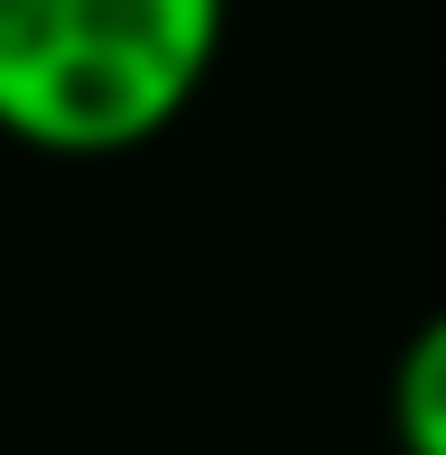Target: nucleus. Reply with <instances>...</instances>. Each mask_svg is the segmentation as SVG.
<instances>
[{"instance_id": "f257e3e1", "label": "nucleus", "mask_w": 446, "mask_h": 455, "mask_svg": "<svg viewBox=\"0 0 446 455\" xmlns=\"http://www.w3.org/2000/svg\"><path fill=\"white\" fill-rule=\"evenodd\" d=\"M233 0H0V140L131 158L195 112Z\"/></svg>"}, {"instance_id": "f03ea898", "label": "nucleus", "mask_w": 446, "mask_h": 455, "mask_svg": "<svg viewBox=\"0 0 446 455\" xmlns=\"http://www.w3.org/2000/svg\"><path fill=\"white\" fill-rule=\"evenodd\" d=\"M391 437L400 455H446V307L418 316V335L391 363Z\"/></svg>"}]
</instances>
